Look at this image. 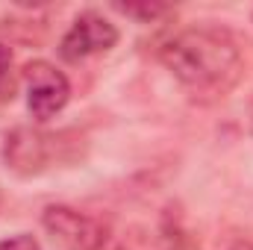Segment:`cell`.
Instances as JSON below:
<instances>
[{
  "label": "cell",
  "mask_w": 253,
  "mask_h": 250,
  "mask_svg": "<svg viewBox=\"0 0 253 250\" xmlns=\"http://www.w3.org/2000/svg\"><path fill=\"white\" fill-rule=\"evenodd\" d=\"M42 224L65 250H103L109 242V224L74 206H47Z\"/></svg>",
  "instance_id": "obj_2"
},
{
  "label": "cell",
  "mask_w": 253,
  "mask_h": 250,
  "mask_svg": "<svg viewBox=\"0 0 253 250\" xmlns=\"http://www.w3.org/2000/svg\"><path fill=\"white\" fill-rule=\"evenodd\" d=\"M15 85H18V77H15L12 50L6 44H0V103H6V100L15 97Z\"/></svg>",
  "instance_id": "obj_6"
},
{
  "label": "cell",
  "mask_w": 253,
  "mask_h": 250,
  "mask_svg": "<svg viewBox=\"0 0 253 250\" xmlns=\"http://www.w3.org/2000/svg\"><path fill=\"white\" fill-rule=\"evenodd\" d=\"M112 9L121 12V15H126V18H135V21H156V18H162L171 6H165V3H115Z\"/></svg>",
  "instance_id": "obj_7"
},
{
  "label": "cell",
  "mask_w": 253,
  "mask_h": 250,
  "mask_svg": "<svg viewBox=\"0 0 253 250\" xmlns=\"http://www.w3.org/2000/svg\"><path fill=\"white\" fill-rule=\"evenodd\" d=\"M24 80H27V109L36 121H50L71 100L68 77L44 59H33L24 65Z\"/></svg>",
  "instance_id": "obj_3"
},
{
  "label": "cell",
  "mask_w": 253,
  "mask_h": 250,
  "mask_svg": "<svg viewBox=\"0 0 253 250\" xmlns=\"http://www.w3.org/2000/svg\"><path fill=\"white\" fill-rule=\"evenodd\" d=\"M65 135L56 132H42V129H15L6 138V162L18 174H39L44 171L65 147Z\"/></svg>",
  "instance_id": "obj_5"
},
{
  "label": "cell",
  "mask_w": 253,
  "mask_h": 250,
  "mask_svg": "<svg viewBox=\"0 0 253 250\" xmlns=\"http://www.w3.org/2000/svg\"><path fill=\"white\" fill-rule=\"evenodd\" d=\"M245 250H253V248H245Z\"/></svg>",
  "instance_id": "obj_9"
},
{
  "label": "cell",
  "mask_w": 253,
  "mask_h": 250,
  "mask_svg": "<svg viewBox=\"0 0 253 250\" xmlns=\"http://www.w3.org/2000/svg\"><path fill=\"white\" fill-rule=\"evenodd\" d=\"M159 59L197 103L224 100L245 74V59L236 39L221 27L180 30L159 50Z\"/></svg>",
  "instance_id": "obj_1"
},
{
  "label": "cell",
  "mask_w": 253,
  "mask_h": 250,
  "mask_svg": "<svg viewBox=\"0 0 253 250\" xmlns=\"http://www.w3.org/2000/svg\"><path fill=\"white\" fill-rule=\"evenodd\" d=\"M118 44V27L100 12H83L62 36L59 56L65 62H83L94 53H106Z\"/></svg>",
  "instance_id": "obj_4"
},
{
  "label": "cell",
  "mask_w": 253,
  "mask_h": 250,
  "mask_svg": "<svg viewBox=\"0 0 253 250\" xmlns=\"http://www.w3.org/2000/svg\"><path fill=\"white\" fill-rule=\"evenodd\" d=\"M0 250H42V245H39L33 236H27V233H18V236H9V239H3V242H0Z\"/></svg>",
  "instance_id": "obj_8"
}]
</instances>
